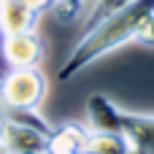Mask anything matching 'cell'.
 <instances>
[{
    "mask_svg": "<svg viewBox=\"0 0 154 154\" xmlns=\"http://www.w3.org/2000/svg\"><path fill=\"white\" fill-rule=\"evenodd\" d=\"M152 14H154V0H133L125 8H119L116 14H111L108 19H103L100 24H95L92 30L81 32L79 43L73 46V51L65 60V65L57 70V79L60 81H70L84 68L97 62L100 57H106V54L122 49L125 43H130L135 38V30Z\"/></svg>",
    "mask_w": 154,
    "mask_h": 154,
    "instance_id": "cell-1",
    "label": "cell"
},
{
    "mask_svg": "<svg viewBox=\"0 0 154 154\" xmlns=\"http://www.w3.org/2000/svg\"><path fill=\"white\" fill-rule=\"evenodd\" d=\"M51 125L38 116V111H3L0 114V141L11 154H46V138Z\"/></svg>",
    "mask_w": 154,
    "mask_h": 154,
    "instance_id": "cell-2",
    "label": "cell"
},
{
    "mask_svg": "<svg viewBox=\"0 0 154 154\" xmlns=\"http://www.w3.org/2000/svg\"><path fill=\"white\" fill-rule=\"evenodd\" d=\"M43 97L46 76L41 68H11L3 76V111H38Z\"/></svg>",
    "mask_w": 154,
    "mask_h": 154,
    "instance_id": "cell-3",
    "label": "cell"
},
{
    "mask_svg": "<svg viewBox=\"0 0 154 154\" xmlns=\"http://www.w3.org/2000/svg\"><path fill=\"white\" fill-rule=\"evenodd\" d=\"M3 60L11 68H38L43 62V41L38 32H16V35H3L0 43Z\"/></svg>",
    "mask_w": 154,
    "mask_h": 154,
    "instance_id": "cell-4",
    "label": "cell"
},
{
    "mask_svg": "<svg viewBox=\"0 0 154 154\" xmlns=\"http://www.w3.org/2000/svg\"><path fill=\"white\" fill-rule=\"evenodd\" d=\"M87 122L92 133H122V108L108 95L95 92L87 100Z\"/></svg>",
    "mask_w": 154,
    "mask_h": 154,
    "instance_id": "cell-5",
    "label": "cell"
},
{
    "mask_svg": "<svg viewBox=\"0 0 154 154\" xmlns=\"http://www.w3.org/2000/svg\"><path fill=\"white\" fill-rule=\"evenodd\" d=\"M87 138H89V127L76 122H62L49 130L46 154H81L87 149Z\"/></svg>",
    "mask_w": 154,
    "mask_h": 154,
    "instance_id": "cell-6",
    "label": "cell"
},
{
    "mask_svg": "<svg viewBox=\"0 0 154 154\" xmlns=\"http://www.w3.org/2000/svg\"><path fill=\"white\" fill-rule=\"evenodd\" d=\"M41 14L24 5L22 0H3L0 3V32L16 35V32H35Z\"/></svg>",
    "mask_w": 154,
    "mask_h": 154,
    "instance_id": "cell-7",
    "label": "cell"
},
{
    "mask_svg": "<svg viewBox=\"0 0 154 154\" xmlns=\"http://www.w3.org/2000/svg\"><path fill=\"white\" fill-rule=\"evenodd\" d=\"M122 133L130 138L133 149H141L143 154H154V116L122 111Z\"/></svg>",
    "mask_w": 154,
    "mask_h": 154,
    "instance_id": "cell-8",
    "label": "cell"
},
{
    "mask_svg": "<svg viewBox=\"0 0 154 154\" xmlns=\"http://www.w3.org/2000/svg\"><path fill=\"white\" fill-rule=\"evenodd\" d=\"M89 154H130L133 143L125 133H92L87 138V149Z\"/></svg>",
    "mask_w": 154,
    "mask_h": 154,
    "instance_id": "cell-9",
    "label": "cell"
},
{
    "mask_svg": "<svg viewBox=\"0 0 154 154\" xmlns=\"http://www.w3.org/2000/svg\"><path fill=\"white\" fill-rule=\"evenodd\" d=\"M84 8H87V0H54V5L49 8V14L57 22L68 24V22H76L84 14Z\"/></svg>",
    "mask_w": 154,
    "mask_h": 154,
    "instance_id": "cell-10",
    "label": "cell"
},
{
    "mask_svg": "<svg viewBox=\"0 0 154 154\" xmlns=\"http://www.w3.org/2000/svg\"><path fill=\"white\" fill-rule=\"evenodd\" d=\"M127 3H133V0H95L92 11H89V16H87V27H84V32L92 30L95 24H100L103 19H108L111 14H116L119 8H125Z\"/></svg>",
    "mask_w": 154,
    "mask_h": 154,
    "instance_id": "cell-11",
    "label": "cell"
},
{
    "mask_svg": "<svg viewBox=\"0 0 154 154\" xmlns=\"http://www.w3.org/2000/svg\"><path fill=\"white\" fill-rule=\"evenodd\" d=\"M133 43H138V46H143V49H154V14L135 30Z\"/></svg>",
    "mask_w": 154,
    "mask_h": 154,
    "instance_id": "cell-12",
    "label": "cell"
},
{
    "mask_svg": "<svg viewBox=\"0 0 154 154\" xmlns=\"http://www.w3.org/2000/svg\"><path fill=\"white\" fill-rule=\"evenodd\" d=\"M22 3H24V5H30L32 11H38L41 16H43V14H46V11L54 5V0H22Z\"/></svg>",
    "mask_w": 154,
    "mask_h": 154,
    "instance_id": "cell-13",
    "label": "cell"
},
{
    "mask_svg": "<svg viewBox=\"0 0 154 154\" xmlns=\"http://www.w3.org/2000/svg\"><path fill=\"white\" fill-rule=\"evenodd\" d=\"M0 154H11V152H8V146H5L3 141H0Z\"/></svg>",
    "mask_w": 154,
    "mask_h": 154,
    "instance_id": "cell-14",
    "label": "cell"
},
{
    "mask_svg": "<svg viewBox=\"0 0 154 154\" xmlns=\"http://www.w3.org/2000/svg\"><path fill=\"white\" fill-rule=\"evenodd\" d=\"M0 111H3V79H0Z\"/></svg>",
    "mask_w": 154,
    "mask_h": 154,
    "instance_id": "cell-15",
    "label": "cell"
},
{
    "mask_svg": "<svg viewBox=\"0 0 154 154\" xmlns=\"http://www.w3.org/2000/svg\"><path fill=\"white\" fill-rule=\"evenodd\" d=\"M130 154H143V152H141V149H133V152H130Z\"/></svg>",
    "mask_w": 154,
    "mask_h": 154,
    "instance_id": "cell-16",
    "label": "cell"
},
{
    "mask_svg": "<svg viewBox=\"0 0 154 154\" xmlns=\"http://www.w3.org/2000/svg\"><path fill=\"white\" fill-rule=\"evenodd\" d=\"M81 154H89V152H81Z\"/></svg>",
    "mask_w": 154,
    "mask_h": 154,
    "instance_id": "cell-17",
    "label": "cell"
},
{
    "mask_svg": "<svg viewBox=\"0 0 154 154\" xmlns=\"http://www.w3.org/2000/svg\"><path fill=\"white\" fill-rule=\"evenodd\" d=\"M0 3H3V0H0Z\"/></svg>",
    "mask_w": 154,
    "mask_h": 154,
    "instance_id": "cell-18",
    "label": "cell"
}]
</instances>
